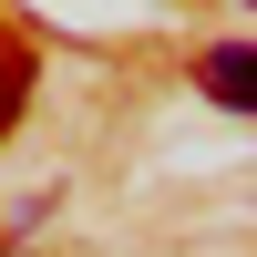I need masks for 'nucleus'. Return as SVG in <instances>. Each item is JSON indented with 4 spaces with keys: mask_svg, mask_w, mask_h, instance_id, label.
I'll list each match as a JSON object with an SVG mask.
<instances>
[{
    "mask_svg": "<svg viewBox=\"0 0 257 257\" xmlns=\"http://www.w3.org/2000/svg\"><path fill=\"white\" fill-rule=\"evenodd\" d=\"M31 72H41V62H31V41L0 21V134H11V123H21V103H31Z\"/></svg>",
    "mask_w": 257,
    "mask_h": 257,
    "instance_id": "f03ea898",
    "label": "nucleus"
},
{
    "mask_svg": "<svg viewBox=\"0 0 257 257\" xmlns=\"http://www.w3.org/2000/svg\"><path fill=\"white\" fill-rule=\"evenodd\" d=\"M206 93H216L226 113H247V103H257V52H247V41H226V52H206Z\"/></svg>",
    "mask_w": 257,
    "mask_h": 257,
    "instance_id": "f257e3e1",
    "label": "nucleus"
}]
</instances>
